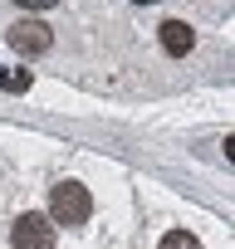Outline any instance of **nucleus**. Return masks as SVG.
<instances>
[{
  "label": "nucleus",
  "mask_w": 235,
  "mask_h": 249,
  "mask_svg": "<svg viewBox=\"0 0 235 249\" xmlns=\"http://www.w3.org/2000/svg\"><path fill=\"white\" fill-rule=\"evenodd\" d=\"M88 215H93V196H88V186H78V181H59L54 196H49V220H54V225H83Z\"/></svg>",
  "instance_id": "f257e3e1"
},
{
  "label": "nucleus",
  "mask_w": 235,
  "mask_h": 249,
  "mask_svg": "<svg viewBox=\"0 0 235 249\" xmlns=\"http://www.w3.org/2000/svg\"><path fill=\"white\" fill-rule=\"evenodd\" d=\"M10 244L15 249H54V220L49 215H20L15 225H10Z\"/></svg>",
  "instance_id": "f03ea898"
},
{
  "label": "nucleus",
  "mask_w": 235,
  "mask_h": 249,
  "mask_svg": "<svg viewBox=\"0 0 235 249\" xmlns=\"http://www.w3.org/2000/svg\"><path fill=\"white\" fill-rule=\"evenodd\" d=\"M10 49L15 54H44L49 44H54V35H49V25L44 20H20V25H10Z\"/></svg>",
  "instance_id": "7ed1b4c3"
},
{
  "label": "nucleus",
  "mask_w": 235,
  "mask_h": 249,
  "mask_svg": "<svg viewBox=\"0 0 235 249\" xmlns=\"http://www.w3.org/2000/svg\"><path fill=\"white\" fill-rule=\"evenodd\" d=\"M191 44H196V30H191V25H181V20H167V25H162V49H167L172 59L191 54Z\"/></svg>",
  "instance_id": "20e7f679"
},
{
  "label": "nucleus",
  "mask_w": 235,
  "mask_h": 249,
  "mask_svg": "<svg viewBox=\"0 0 235 249\" xmlns=\"http://www.w3.org/2000/svg\"><path fill=\"white\" fill-rule=\"evenodd\" d=\"M0 88L5 93H25L30 88V69H0Z\"/></svg>",
  "instance_id": "39448f33"
},
{
  "label": "nucleus",
  "mask_w": 235,
  "mask_h": 249,
  "mask_svg": "<svg viewBox=\"0 0 235 249\" xmlns=\"http://www.w3.org/2000/svg\"><path fill=\"white\" fill-rule=\"evenodd\" d=\"M162 249H201V239L186 230H172V234H162Z\"/></svg>",
  "instance_id": "423d86ee"
},
{
  "label": "nucleus",
  "mask_w": 235,
  "mask_h": 249,
  "mask_svg": "<svg viewBox=\"0 0 235 249\" xmlns=\"http://www.w3.org/2000/svg\"><path fill=\"white\" fill-rule=\"evenodd\" d=\"M15 5H25V10H49V5H59V0H15Z\"/></svg>",
  "instance_id": "0eeeda50"
},
{
  "label": "nucleus",
  "mask_w": 235,
  "mask_h": 249,
  "mask_svg": "<svg viewBox=\"0 0 235 249\" xmlns=\"http://www.w3.org/2000/svg\"><path fill=\"white\" fill-rule=\"evenodd\" d=\"M133 5H157V0H133Z\"/></svg>",
  "instance_id": "6e6552de"
}]
</instances>
